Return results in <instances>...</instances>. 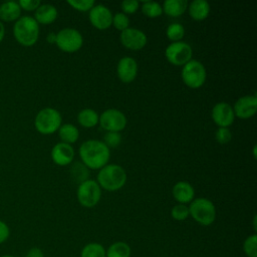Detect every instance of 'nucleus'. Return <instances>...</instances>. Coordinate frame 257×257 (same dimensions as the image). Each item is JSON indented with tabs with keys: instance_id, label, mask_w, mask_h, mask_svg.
I'll list each match as a JSON object with an SVG mask.
<instances>
[{
	"instance_id": "5701e85b",
	"label": "nucleus",
	"mask_w": 257,
	"mask_h": 257,
	"mask_svg": "<svg viewBox=\"0 0 257 257\" xmlns=\"http://www.w3.org/2000/svg\"><path fill=\"white\" fill-rule=\"evenodd\" d=\"M106 251V257H131L132 248L124 241H116L108 246Z\"/></svg>"
},
{
	"instance_id": "e433bc0d",
	"label": "nucleus",
	"mask_w": 257,
	"mask_h": 257,
	"mask_svg": "<svg viewBox=\"0 0 257 257\" xmlns=\"http://www.w3.org/2000/svg\"><path fill=\"white\" fill-rule=\"evenodd\" d=\"M10 237V228L2 220H0V244L5 243Z\"/></svg>"
},
{
	"instance_id": "1a4fd4ad",
	"label": "nucleus",
	"mask_w": 257,
	"mask_h": 257,
	"mask_svg": "<svg viewBox=\"0 0 257 257\" xmlns=\"http://www.w3.org/2000/svg\"><path fill=\"white\" fill-rule=\"evenodd\" d=\"M166 58L174 65H185L192 59L193 49L187 42L176 41L170 43L165 50Z\"/></svg>"
},
{
	"instance_id": "cd10ccee",
	"label": "nucleus",
	"mask_w": 257,
	"mask_h": 257,
	"mask_svg": "<svg viewBox=\"0 0 257 257\" xmlns=\"http://www.w3.org/2000/svg\"><path fill=\"white\" fill-rule=\"evenodd\" d=\"M243 252L247 257H257V235H249L243 242Z\"/></svg>"
},
{
	"instance_id": "7c9ffc66",
	"label": "nucleus",
	"mask_w": 257,
	"mask_h": 257,
	"mask_svg": "<svg viewBox=\"0 0 257 257\" xmlns=\"http://www.w3.org/2000/svg\"><path fill=\"white\" fill-rule=\"evenodd\" d=\"M116 29L122 31L126 28H128L130 26V19L126 16V14L122 13V12H117L112 16V23H111Z\"/></svg>"
},
{
	"instance_id": "dca6fc26",
	"label": "nucleus",
	"mask_w": 257,
	"mask_h": 257,
	"mask_svg": "<svg viewBox=\"0 0 257 257\" xmlns=\"http://www.w3.org/2000/svg\"><path fill=\"white\" fill-rule=\"evenodd\" d=\"M74 158V150L71 145L65 143H57L51 150V159L58 166H66L72 162Z\"/></svg>"
},
{
	"instance_id": "9d476101",
	"label": "nucleus",
	"mask_w": 257,
	"mask_h": 257,
	"mask_svg": "<svg viewBox=\"0 0 257 257\" xmlns=\"http://www.w3.org/2000/svg\"><path fill=\"white\" fill-rule=\"evenodd\" d=\"M98 122L106 132L119 133L126 125V117L119 109L107 108L99 115Z\"/></svg>"
},
{
	"instance_id": "6ab92c4d",
	"label": "nucleus",
	"mask_w": 257,
	"mask_h": 257,
	"mask_svg": "<svg viewBox=\"0 0 257 257\" xmlns=\"http://www.w3.org/2000/svg\"><path fill=\"white\" fill-rule=\"evenodd\" d=\"M21 8L16 1H7L0 4V21L12 22L21 16Z\"/></svg>"
},
{
	"instance_id": "6e6552de",
	"label": "nucleus",
	"mask_w": 257,
	"mask_h": 257,
	"mask_svg": "<svg viewBox=\"0 0 257 257\" xmlns=\"http://www.w3.org/2000/svg\"><path fill=\"white\" fill-rule=\"evenodd\" d=\"M55 43L62 51L74 52L82 46L83 37L78 30L66 27L57 32Z\"/></svg>"
},
{
	"instance_id": "9b49d317",
	"label": "nucleus",
	"mask_w": 257,
	"mask_h": 257,
	"mask_svg": "<svg viewBox=\"0 0 257 257\" xmlns=\"http://www.w3.org/2000/svg\"><path fill=\"white\" fill-rule=\"evenodd\" d=\"M120 42L123 46L132 50H140L147 44L148 38L144 31L138 28L128 27L120 32Z\"/></svg>"
},
{
	"instance_id": "4be33fe9",
	"label": "nucleus",
	"mask_w": 257,
	"mask_h": 257,
	"mask_svg": "<svg viewBox=\"0 0 257 257\" xmlns=\"http://www.w3.org/2000/svg\"><path fill=\"white\" fill-rule=\"evenodd\" d=\"M58 136L62 143L70 145L77 141L79 137V131L72 123H64L59 126Z\"/></svg>"
},
{
	"instance_id": "58836bf2",
	"label": "nucleus",
	"mask_w": 257,
	"mask_h": 257,
	"mask_svg": "<svg viewBox=\"0 0 257 257\" xmlns=\"http://www.w3.org/2000/svg\"><path fill=\"white\" fill-rule=\"evenodd\" d=\"M46 40L49 42V43H55V40H56V34L53 33V32H50L48 33L47 37H46Z\"/></svg>"
},
{
	"instance_id": "c756f323",
	"label": "nucleus",
	"mask_w": 257,
	"mask_h": 257,
	"mask_svg": "<svg viewBox=\"0 0 257 257\" xmlns=\"http://www.w3.org/2000/svg\"><path fill=\"white\" fill-rule=\"evenodd\" d=\"M171 216L176 221H184L189 216V208L185 204H177L171 210Z\"/></svg>"
},
{
	"instance_id": "a878e982",
	"label": "nucleus",
	"mask_w": 257,
	"mask_h": 257,
	"mask_svg": "<svg viewBox=\"0 0 257 257\" xmlns=\"http://www.w3.org/2000/svg\"><path fill=\"white\" fill-rule=\"evenodd\" d=\"M142 12L151 18L160 16L163 13L162 5L157 1H145L142 4Z\"/></svg>"
},
{
	"instance_id": "f257e3e1",
	"label": "nucleus",
	"mask_w": 257,
	"mask_h": 257,
	"mask_svg": "<svg viewBox=\"0 0 257 257\" xmlns=\"http://www.w3.org/2000/svg\"><path fill=\"white\" fill-rule=\"evenodd\" d=\"M78 153L83 165L89 169H101L107 164L110 157L109 148L98 140L83 142Z\"/></svg>"
},
{
	"instance_id": "b1692460",
	"label": "nucleus",
	"mask_w": 257,
	"mask_h": 257,
	"mask_svg": "<svg viewBox=\"0 0 257 257\" xmlns=\"http://www.w3.org/2000/svg\"><path fill=\"white\" fill-rule=\"evenodd\" d=\"M98 114L92 108H83L77 114L78 122L84 127H92L98 122Z\"/></svg>"
},
{
	"instance_id": "f3484780",
	"label": "nucleus",
	"mask_w": 257,
	"mask_h": 257,
	"mask_svg": "<svg viewBox=\"0 0 257 257\" xmlns=\"http://www.w3.org/2000/svg\"><path fill=\"white\" fill-rule=\"evenodd\" d=\"M172 194L175 200L179 202V204L186 205L187 203H191L194 200L195 190L190 183L180 181L174 185Z\"/></svg>"
},
{
	"instance_id": "412c9836",
	"label": "nucleus",
	"mask_w": 257,
	"mask_h": 257,
	"mask_svg": "<svg viewBox=\"0 0 257 257\" xmlns=\"http://www.w3.org/2000/svg\"><path fill=\"white\" fill-rule=\"evenodd\" d=\"M163 11L166 14L177 17L182 15L188 8L187 0H165L163 3Z\"/></svg>"
},
{
	"instance_id": "4c0bfd02",
	"label": "nucleus",
	"mask_w": 257,
	"mask_h": 257,
	"mask_svg": "<svg viewBox=\"0 0 257 257\" xmlns=\"http://www.w3.org/2000/svg\"><path fill=\"white\" fill-rule=\"evenodd\" d=\"M25 257H45V256H44L43 251H42L40 248H38V247H32V248H30V249L27 251Z\"/></svg>"
},
{
	"instance_id": "f8f14e48",
	"label": "nucleus",
	"mask_w": 257,
	"mask_h": 257,
	"mask_svg": "<svg viewBox=\"0 0 257 257\" xmlns=\"http://www.w3.org/2000/svg\"><path fill=\"white\" fill-rule=\"evenodd\" d=\"M211 114L214 122L218 124L219 127H228L233 123L235 118L233 107L225 101L217 102L213 106Z\"/></svg>"
},
{
	"instance_id": "39448f33",
	"label": "nucleus",
	"mask_w": 257,
	"mask_h": 257,
	"mask_svg": "<svg viewBox=\"0 0 257 257\" xmlns=\"http://www.w3.org/2000/svg\"><path fill=\"white\" fill-rule=\"evenodd\" d=\"M61 125V114L53 107L40 109L34 119V126L42 135H50L58 131Z\"/></svg>"
},
{
	"instance_id": "ddd939ff",
	"label": "nucleus",
	"mask_w": 257,
	"mask_h": 257,
	"mask_svg": "<svg viewBox=\"0 0 257 257\" xmlns=\"http://www.w3.org/2000/svg\"><path fill=\"white\" fill-rule=\"evenodd\" d=\"M88 17L90 23L98 29H105L112 23V14L110 10L102 4L93 5L89 10Z\"/></svg>"
},
{
	"instance_id": "f03ea898",
	"label": "nucleus",
	"mask_w": 257,
	"mask_h": 257,
	"mask_svg": "<svg viewBox=\"0 0 257 257\" xmlns=\"http://www.w3.org/2000/svg\"><path fill=\"white\" fill-rule=\"evenodd\" d=\"M15 40L23 46H32L39 37V24L31 16H21L13 25Z\"/></svg>"
},
{
	"instance_id": "a19ab883",
	"label": "nucleus",
	"mask_w": 257,
	"mask_h": 257,
	"mask_svg": "<svg viewBox=\"0 0 257 257\" xmlns=\"http://www.w3.org/2000/svg\"><path fill=\"white\" fill-rule=\"evenodd\" d=\"M256 219H257V217L254 216V218H253V228H254V231L257 230V227H256Z\"/></svg>"
},
{
	"instance_id": "a211bd4d",
	"label": "nucleus",
	"mask_w": 257,
	"mask_h": 257,
	"mask_svg": "<svg viewBox=\"0 0 257 257\" xmlns=\"http://www.w3.org/2000/svg\"><path fill=\"white\" fill-rule=\"evenodd\" d=\"M58 12L55 6L51 4H40L35 10L34 19L38 24H50L57 18Z\"/></svg>"
},
{
	"instance_id": "7ed1b4c3",
	"label": "nucleus",
	"mask_w": 257,
	"mask_h": 257,
	"mask_svg": "<svg viewBox=\"0 0 257 257\" xmlns=\"http://www.w3.org/2000/svg\"><path fill=\"white\" fill-rule=\"evenodd\" d=\"M126 182V173L118 165L110 164L102 167L97 174V184L107 191H116Z\"/></svg>"
},
{
	"instance_id": "20e7f679",
	"label": "nucleus",
	"mask_w": 257,
	"mask_h": 257,
	"mask_svg": "<svg viewBox=\"0 0 257 257\" xmlns=\"http://www.w3.org/2000/svg\"><path fill=\"white\" fill-rule=\"evenodd\" d=\"M188 208L190 216L202 226H210L216 220L215 205L207 198L194 199Z\"/></svg>"
},
{
	"instance_id": "f704fd0d",
	"label": "nucleus",
	"mask_w": 257,
	"mask_h": 257,
	"mask_svg": "<svg viewBox=\"0 0 257 257\" xmlns=\"http://www.w3.org/2000/svg\"><path fill=\"white\" fill-rule=\"evenodd\" d=\"M139 1L137 0H123L120 3L122 11L125 13H134L139 9Z\"/></svg>"
},
{
	"instance_id": "79ce46f5",
	"label": "nucleus",
	"mask_w": 257,
	"mask_h": 257,
	"mask_svg": "<svg viewBox=\"0 0 257 257\" xmlns=\"http://www.w3.org/2000/svg\"><path fill=\"white\" fill-rule=\"evenodd\" d=\"M0 257H15V256L9 255V254H5V255H2V256H0Z\"/></svg>"
},
{
	"instance_id": "c85d7f7f",
	"label": "nucleus",
	"mask_w": 257,
	"mask_h": 257,
	"mask_svg": "<svg viewBox=\"0 0 257 257\" xmlns=\"http://www.w3.org/2000/svg\"><path fill=\"white\" fill-rule=\"evenodd\" d=\"M87 167L84 166L83 164H79V163H75L72 168H71V174L72 177L75 179V181H78L80 183L88 180L87 177L89 175V172L87 171ZM79 183V184H80Z\"/></svg>"
},
{
	"instance_id": "423d86ee",
	"label": "nucleus",
	"mask_w": 257,
	"mask_h": 257,
	"mask_svg": "<svg viewBox=\"0 0 257 257\" xmlns=\"http://www.w3.org/2000/svg\"><path fill=\"white\" fill-rule=\"evenodd\" d=\"M181 75L184 83L192 88L202 86L207 77L204 64L196 59H191L185 65H183Z\"/></svg>"
},
{
	"instance_id": "473e14b6",
	"label": "nucleus",
	"mask_w": 257,
	"mask_h": 257,
	"mask_svg": "<svg viewBox=\"0 0 257 257\" xmlns=\"http://www.w3.org/2000/svg\"><path fill=\"white\" fill-rule=\"evenodd\" d=\"M103 143L107 146V148H115L121 142V136L116 132H107L103 137Z\"/></svg>"
},
{
	"instance_id": "4468645a",
	"label": "nucleus",
	"mask_w": 257,
	"mask_h": 257,
	"mask_svg": "<svg viewBox=\"0 0 257 257\" xmlns=\"http://www.w3.org/2000/svg\"><path fill=\"white\" fill-rule=\"evenodd\" d=\"M257 110V96L244 95L239 97L233 106L234 114L240 118H249L255 114Z\"/></svg>"
},
{
	"instance_id": "c9c22d12",
	"label": "nucleus",
	"mask_w": 257,
	"mask_h": 257,
	"mask_svg": "<svg viewBox=\"0 0 257 257\" xmlns=\"http://www.w3.org/2000/svg\"><path fill=\"white\" fill-rule=\"evenodd\" d=\"M18 4L21 10L23 9L26 11H33L36 10L41 3L39 0H19Z\"/></svg>"
},
{
	"instance_id": "72a5a7b5",
	"label": "nucleus",
	"mask_w": 257,
	"mask_h": 257,
	"mask_svg": "<svg viewBox=\"0 0 257 257\" xmlns=\"http://www.w3.org/2000/svg\"><path fill=\"white\" fill-rule=\"evenodd\" d=\"M215 139L219 144H227L232 139V133L228 127H219L215 133Z\"/></svg>"
},
{
	"instance_id": "0eeeda50",
	"label": "nucleus",
	"mask_w": 257,
	"mask_h": 257,
	"mask_svg": "<svg viewBox=\"0 0 257 257\" xmlns=\"http://www.w3.org/2000/svg\"><path fill=\"white\" fill-rule=\"evenodd\" d=\"M76 196L78 203L85 208L94 207L100 200L101 190L94 180H86L78 185Z\"/></svg>"
},
{
	"instance_id": "2eb2a0df",
	"label": "nucleus",
	"mask_w": 257,
	"mask_h": 257,
	"mask_svg": "<svg viewBox=\"0 0 257 257\" xmlns=\"http://www.w3.org/2000/svg\"><path fill=\"white\" fill-rule=\"evenodd\" d=\"M116 73L122 82H132L138 74V63L131 56L121 57L116 66Z\"/></svg>"
},
{
	"instance_id": "393cba45",
	"label": "nucleus",
	"mask_w": 257,
	"mask_h": 257,
	"mask_svg": "<svg viewBox=\"0 0 257 257\" xmlns=\"http://www.w3.org/2000/svg\"><path fill=\"white\" fill-rule=\"evenodd\" d=\"M80 257H106V251L102 244L90 242L82 247Z\"/></svg>"
},
{
	"instance_id": "bb28decb",
	"label": "nucleus",
	"mask_w": 257,
	"mask_h": 257,
	"mask_svg": "<svg viewBox=\"0 0 257 257\" xmlns=\"http://www.w3.org/2000/svg\"><path fill=\"white\" fill-rule=\"evenodd\" d=\"M166 34H167V37L172 42L181 41V39L185 35V28L181 23L174 22L168 26V28L166 30Z\"/></svg>"
},
{
	"instance_id": "aec40b11",
	"label": "nucleus",
	"mask_w": 257,
	"mask_h": 257,
	"mask_svg": "<svg viewBox=\"0 0 257 257\" xmlns=\"http://www.w3.org/2000/svg\"><path fill=\"white\" fill-rule=\"evenodd\" d=\"M189 14L195 20H203L210 13V4L206 0H194L188 5Z\"/></svg>"
},
{
	"instance_id": "2f4dec72",
	"label": "nucleus",
	"mask_w": 257,
	"mask_h": 257,
	"mask_svg": "<svg viewBox=\"0 0 257 257\" xmlns=\"http://www.w3.org/2000/svg\"><path fill=\"white\" fill-rule=\"evenodd\" d=\"M67 3L78 11H88L94 5L93 0H68Z\"/></svg>"
},
{
	"instance_id": "ea45409f",
	"label": "nucleus",
	"mask_w": 257,
	"mask_h": 257,
	"mask_svg": "<svg viewBox=\"0 0 257 257\" xmlns=\"http://www.w3.org/2000/svg\"><path fill=\"white\" fill-rule=\"evenodd\" d=\"M4 36H5V26H4L3 22L0 21V43L4 39Z\"/></svg>"
}]
</instances>
